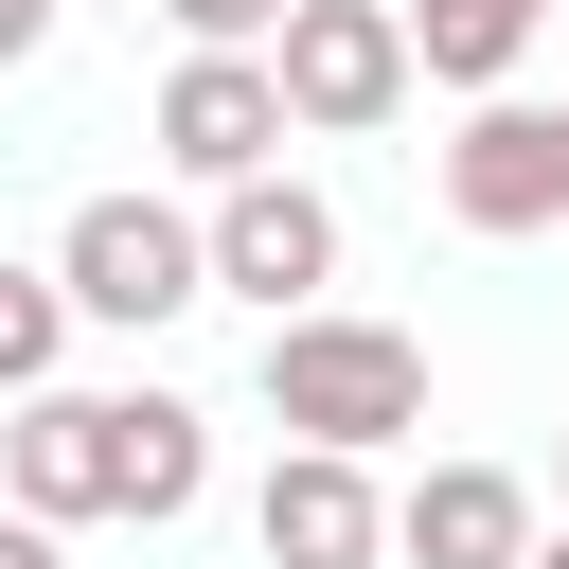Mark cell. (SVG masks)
Instances as JSON below:
<instances>
[{
	"label": "cell",
	"mask_w": 569,
	"mask_h": 569,
	"mask_svg": "<svg viewBox=\"0 0 569 569\" xmlns=\"http://www.w3.org/2000/svg\"><path fill=\"white\" fill-rule=\"evenodd\" d=\"M267 427L284 445H409L427 427V338L409 320H356V302H284L267 320Z\"/></svg>",
	"instance_id": "obj_1"
},
{
	"label": "cell",
	"mask_w": 569,
	"mask_h": 569,
	"mask_svg": "<svg viewBox=\"0 0 569 569\" xmlns=\"http://www.w3.org/2000/svg\"><path fill=\"white\" fill-rule=\"evenodd\" d=\"M53 284H71V320H107V338H160V320H196V302H213V267H196V213H178V196H71Z\"/></svg>",
	"instance_id": "obj_2"
},
{
	"label": "cell",
	"mask_w": 569,
	"mask_h": 569,
	"mask_svg": "<svg viewBox=\"0 0 569 569\" xmlns=\"http://www.w3.org/2000/svg\"><path fill=\"white\" fill-rule=\"evenodd\" d=\"M267 89H284L302 142H356V124L409 107V18L391 0H284L267 18Z\"/></svg>",
	"instance_id": "obj_3"
},
{
	"label": "cell",
	"mask_w": 569,
	"mask_h": 569,
	"mask_svg": "<svg viewBox=\"0 0 569 569\" xmlns=\"http://www.w3.org/2000/svg\"><path fill=\"white\" fill-rule=\"evenodd\" d=\"M196 267L231 284V302H320L338 284V196L320 178H284V160H249V178H213V213H196Z\"/></svg>",
	"instance_id": "obj_4"
},
{
	"label": "cell",
	"mask_w": 569,
	"mask_h": 569,
	"mask_svg": "<svg viewBox=\"0 0 569 569\" xmlns=\"http://www.w3.org/2000/svg\"><path fill=\"white\" fill-rule=\"evenodd\" d=\"M142 142L213 196V178H249V160H284L302 124H284V89H267V53H196L178 36V71H160V107H142Z\"/></svg>",
	"instance_id": "obj_5"
},
{
	"label": "cell",
	"mask_w": 569,
	"mask_h": 569,
	"mask_svg": "<svg viewBox=\"0 0 569 569\" xmlns=\"http://www.w3.org/2000/svg\"><path fill=\"white\" fill-rule=\"evenodd\" d=\"M107 445H124V391H71V373H36V391H0V498L18 516H107Z\"/></svg>",
	"instance_id": "obj_6"
},
{
	"label": "cell",
	"mask_w": 569,
	"mask_h": 569,
	"mask_svg": "<svg viewBox=\"0 0 569 569\" xmlns=\"http://www.w3.org/2000/svg\"><path fill=\"white\" fill-rule=\"evenodd\" d=\"M445 213L462 231H551L569 213V160H551V107H516V89H462V142H445Z\"/></svg>",
	"instance_id": "obj_7"
},
{
	"label": "cell",
	"mask_w": 569,
	"mask_h": 569,
	"mask_svg": "<svg viewBox=\"0 0 569 569\" xmlns=\"http://www.w3.org/2000/svg\"><path fill=\"white\" fill-rule=\"evenodd\" d=\"M249 533H267V569H391V498H373L356 445H284L267 498H249Z\"/></svg>",
	"instance_id": "obj_8"
},
{
	"label": "cell",
	"mask_w": 569,
	"mask_h": 569,
	"mask_svg": "<svg viewBox=\"0 0 569 569\" xmlns=\"http://www.w3.org/2000/svg\"><path fill=\"white\" fill-rule=\"evenodd\" d=\"M391 551H409V569H516V551H533V480H516V462H427V480L391 498Z\"/></svg>",
	"instance_id": "obj_9"
},
{
	"label": "cell",
	"mask_w": 569,
	"mask_h": 569,
	"mask_svg": "<svg viewBox=\"0 0 569 569\" xmlns=\"http://www.w3.org/2000/svg\"><path fill=\"white\" fill-rule=\"evenodd\" d=\"M213 498V409H178V391H124V445H107V516H196Z\"/></svg>",
	"instance_id": "obj_10"
},
{
	"label": "cell",
	"mask_w": 569,
	"mask_h": 569,
	"mask_svg": "<svg viewBox=\"0 0 569 569\" xmlns=\"http://www.w3.org/2000/svg\"><path fill=\"white\" fill-rule=\"evenodd\" d=\"M409 18V89H516V53L551 36V0H391Z\"/></svg>",
	"instance_id": "obj_11"
},
{
	"label": "cell",
	"mask_w": 569,
	"mask_h": 569,
	"mask_svg": "<svg viewBox=\"0 0 569 569\" xmlns=\"http://www.w3.org/2000/svg\"><path fill=\"white\" fill-rule=\"evenodd\" d=\"M53 356H71V284L53 267H0V391H36Z\"/></svg>",
	"instance_id": "obj_12"
},
{
	"label": "cell",
	"mask_w": 569,
	"mask_h": 569,
	"mask_svg": "<svg viewBox=\"0 0 569 569\" xmlns=\"http://www.w3.org/2000/svg\"><path fill=\"white\" fill-rule=\"evenodd\" d=\"M160 18H178L196 53H267V18H284V0H160Z\"/></svg>",
	"instance_id": "obj_13"
},
{
	"label": "cell",
	"mask_w": 569,
	"mask_h": 569,
	"mask_svg": "<svg viewBox=\"0 0 569 569\" xmlns=\"http://www.w3.org/2000/svg\"><path fill=\"white\" fill-rule=\"evenodd\" d=\"M0 569H71V533L53 516H0Z\"/></svg>",
	"instance_id": "obj_14"
},
{
	"label": "cell",
	"mask_w": 569,
	"mask_h": 569,
	"mask_svg": "<svg viewBox=\"0 0 569 569\" xmlns=\"http://www.w3.org/2000/svg\"><path fill=\"white\" fill-rule=\"evenodd\" d=\"M36 36H53V0H0V71H18V53H36Z\"/></svg>",
	"instance_id": "obj_15"
},
{
	"label": "cell",
	"mask_w": 569,
	"mask_h": 569,
	"mask_svg": "<svg viewBox=\"0 0 569 569\" xmlns=\"http://www.w3.org/2000/svg\"><path fill=\"white\" fill-rule=\"evenodd\" d=\"M516 569H569V533H533V551H516Z\"/></svg>",
	"instance_id": "obj_16"
},
{
	"label": "cell",
	"mask_w": 569,
	"mask_h": 569,
	"mask_svg": "<svg viewBox=\"0 0 569 569\" xmlns=\"http://www.w3.org/2000/svg\"><path fill=\"white\" fill-rule=\"evenodd\" d=\"M551 160H569V107H551Z\"/></svg>",
	"instance_id": "obj_17"
},
{
	"label": "cell",
	"mask_w": 569,
	"mask_h": 569,
	"mask_svg": "<svg viewBox=\"0 0 569 569\" xmlns=\"http://www.w3.org/2000/svg\"><path fill=\"white\" fill-rule=\"evenodd\" d=\"M551 480H569V445H551Z\"/></svg>",
	"instance_id": "obj_18"
}]
</instances>
